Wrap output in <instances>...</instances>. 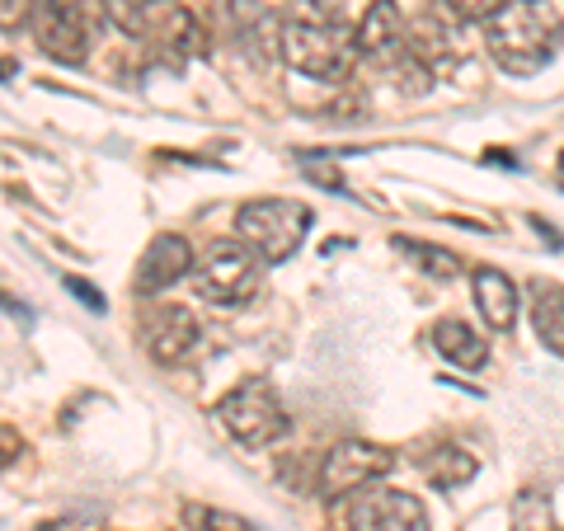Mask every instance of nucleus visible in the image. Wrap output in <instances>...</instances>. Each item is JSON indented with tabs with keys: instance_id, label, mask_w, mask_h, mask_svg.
Wrapping results in <instances>:
<instances>
[{
	"instance_id": "4be33fe9",
	"label": "nucleus",
	"mask_w": 564,
	"mask_h": 531,
	"mask_svg": "<svg viewBox=\"0 0 564 531\" xmlns=\"http://www.w3.org/2000/svg\"><path fill=\"white\" fill-rule=\"evenodd\" d=\"M66 292H70V296H80V306L104 311V292H99V288H90L85 278H66Z\"/></svg>"
},
{
	"instance_id": "f3484780",
	"label": "nucleus",
	"mask_w": 564,
	"mask_h": 531,
	"mask_svg": "<svg viewBox=\"0 0 564 531\" xmlns=\"http://www.w3.org/2000/svg\"><path fill=\"white\" fill-rule=\"evenodd\" d=\"M99 10H104V20L118 24L128 39H151V29L165 6H155V0H99Z\"/></svg>"
},
{
	"instance_id": "39448f33",
	"label": "nucleus",
	"mask_w": 564,
	"mask_h": 531,
	"mask_svg": "<svg viewBox=\"0 0 564 531\" xmlns=\"http://www.w3.org/2000/svg\"><path fill=\"white\" fill-rule=\"evenodd\" d=\"M212 414L240 447H273L278 437H288V410H282L278 391L263 377H250L236 391H226Z\"/></svg>"
},
{
	"instance_id": "1a4fd4ad",
	"label": "nucleus",
	"mask_w": 564,
	"mask_h": 531,
	"mask_svg": "<svg viewBox=\"0 0 564 531\" xmlns=\"http://www.w3.org/2000/svg\"><path fill=\"white\" fill-rule=\"evenodd\" d=\"M470 20H462L447 0H429L414 20H410V57L423 62L429 71H443L452 62H462V33Z\"/></svg>"
},
{
	"instance_id": "aec40b11",
	"label": "nucleus",
	"mask_w": 564,
	"mask_h": 531,
	"mask_svg": "<svg viewBox=\"0 0 564 531\" xmlns=\"http://www.w3.org/2000/svg\"><path fill=\"white\" fill-rule=\"evenodd\" d=\"M188 522L193 531H259L254 522L236 518V512H221V508H188Z\"/></svg>"
},
{
	"instance_id": "f8f14e48",
	"label": "nucleus",
	"mask_w": 564,
	"mask_h": 531,
	"mask_svg": "<svg viewBox=\"0 0 564 531\" xmlns=\"http://www.w3.org/2000/svg\"><path fill=\"white\" fill-rule=\"evenodd\" d=\"M193 273V250H188V240L184 236H155L147 245V254H141L137 263V273H132V288L137 296H155V292H170L180 278Z\"/></svg>"
},
{
	"instance_id": "4468645a",
	"label": "nucleus",
	"mask_w": 564,
	"mask_h": 531,
	"mask_svg": "<svg viewBox=\"0 0 564 531\" xmlns=\"http://www.w3.org/2000/svg\"><path fill=\"white\" fill-rule=\"evenodd\" d=\"M429 339L456 367H485V358H489V344L480 339V329H470L466 321H437L429 329Z\"/></svg>"
},
{
	"instance_id": "423d86ee",
	"label": "nucleus",
	"mask_w": 564,
	"mask_h": 531,
	"mask_svg": "<svg viewBox=\"0 0 564 531\" xmlns=\"http://www.w3.org/2000/svg\"><path fill=\"white\" fill-rule=\"evenodd\" d=\"M193 278H198L203 296L221 301V306H245L263 282V259L245 240H212L203 259H193Z\"/></svg>"
},
{
	"instance_id": "7ed1b4c3",
	"label": "nucleus",
	"mask_w": 564,
	"mask_h": 531,
	"mask_svg": "<svg viewBox=\"0 0 564 531\" xmlns=\"http://www.w3.org/2000/svg\"><path fill=\"white\" fill-rule=\"evenodd\" d=\"M236 231L263 263H282L302 250V240L311 231V207L296 198H254L240 207Z\"/></svg>"
},
{
	"instance_id": "6e6552de",
	"label": "nucleus",
	"mask_w": 564,
	"mask_h": 531,
	"mask_svg": "<svg viewBox=\"0 0 564 531\" xmlns=\"http://www.w3.org/2000/svg\"><path fill=\"white\" fill-rule=\"evenodd\" d=\"M348 531H429V508L410 489L367 485L348 503Z\"/></svg>"
},
{
	"instance_id": "0eeeda50",
	"label": "nucleus",
	"mask_w": 564,
	"mask_h": 531,
	"mask_svg": "<svg viewBox=\"0 0 564 531\" xmlns=\"http://www.w3.org/2000/svg\"><path fill=\"white\" fill-rule=\"evenodd\" d=\"M395 470V452L381 447V442H362V437H348L339 447L325 452L321 470H315V489L325 499H339V494H358L367 485H377L381 475Z\"/></svg>"
},
{
	"instance_id": "a878e982",
	"label": "nucleus",
	"mask_w": 564,
	"mask_h": 531,
	"mask_svg": "<svg viewBox=\"0 0 564 531\" xmlns=\"http://www.w3.org/2000/svg\"><path fill=\"white\" fill-rule=\"evenodd\" d=\"M14 71H20V66H14L10 57H0V80H6V76H14Z\"/></svg>"
},
{
	"instance_id": "2eb2a0df",
	"label": "nucleus",
	"mask_w": 564,
	"mask_h": 531,
	"mask_svg": "<svg viewBox=\"0 0 564 531\" xmlns=\"http://www.w3.org/2000/svg\"><path fill=\"white\" fill-rule=\"evenodd\" d=\"M532 325L536 339L564 358V288L560 282H532Z\"/></svg>"
},
{
	"instance_id": "20e7f679",
	"label": "nucleus",
	"mask_w": 564,
	"mask_h": 531,
	"mask_svg": "<svg viewBox=\"0 0 564 531\" xmlns=\"http://www.w3.org/2000/svg\"><path fill=\"white\" fill-rule=\"evenodd\" d=\"M29 33L39 39V47L47 52L52 62L62 66H80L95 47V33H99V14H90L85 0H29V14H24Z\"/></svg>"
},
{
	"instance_id": "dca6fc26",
	"label": "nucleus",
	"mask_w": 564,
	"mask_h": 531,
	"mask_svg": "<svg viewBox=\"0 0 564 531\" xmlns=\"http://www.w3.org/2000/svg\"><path fill=\"white\" fill-rule=\"evenodd\" d=\"M419 470L429 475V480L437 485V489H462V485H470L475 480V470H480V462L466 452V447H433L429 456L419 462Z\"/></svg>"
},
{
	"instance_id": "f03ea898",
	"label": "nucleus",
	"mask_w": 564,
	"mask_h": 531,
	"mask_svg": "<svg viewBox=\"0 0 564 531\" xmlns=\"http://www.w3.org/2000/svg\"><path fill=\"white\" fill-rule=\"evenodd\" d=\"M485 47L508 76H536L555 62L564 43V20L551 0H503L485 14Z\"/></svg>"
},
{
	"instance_id": "9d476101",
	"label": "nucleus",
	"mask_w": 564,
	"mask_h": 531,
	"mask_svg": "<svg viewBox=\"0 0 564 531\" xmlns=\"http://www.w3.org/2000/svg\"><path fill=\"white\" fill-rule=\"evenodd\" d=\"M198 344V321H193L188 306H174V301H161L141 315V348L151 353V362H180L184 353Z\"/></svg>"
},
{
	"instance_id": "9b49d317",
	"label": "nucleus",
	"mask_w": 564,
	"mask_h": 531,
	"mask_svg": "<svg viewBox=\"0 0 564 531\" xmlns=\"http://www.w3.org/2000/svg\"><path fill=\"white\" fill-rule=\"evenodd\" d=\"M358 52L377 66H400L410 57V20L400 14L395 0H372V10L358 24Z\"/></svg>"
},
{
	"instance_id": "6ab92c4d",
	"label": "nucleus",
	"mask_w": 564,
	"mask_h": 531,
	"mask_svg": "<svg viewBox=\"0 0 564 531\" xmlns=\"http://www.w3.org/2000/svg\"><path fill=\"white\" fill-rule=\"evenodd\" d=\"M513 531H555L551 499L541 489H522L513 499Z\"/></svg>"
},
{
	"instance_id": "ddd939ff",
	"label": "nucleus",
	"mask_w": 564,
	"mask_h": 531,
	"mask_svg": "<svg viewBox=\"0 0 564 531\" xmlns=\"http://www.w3.org/2000/svg\"><path fill=\"white\" fill-rule=\"evenodd\" d=\"M475 306H480L485 315V325L489 329H513L518 325V288H513V278L499 273V269H475Z\"/></svg>"
},
{
	"instance_id": "cd10ccee",
	"label": "nucleus",
	"mask_w": 564,
	"mask_h": 531,
	"mask_svg": "<svg viewBox=\"0 0 564 531\" xmlns=\"http://www.w3.org/2000/svg\"><path fill=\"white\" fill-rule=\"evenodd\" d=\"M155 6H180V0H155Z\"/></svg>"
},
{
	"instance_id": "a211bd4d",
	"label": "nucleus",
	"mask_w": 564,
	"mask_h": 531,
	"mask_svg": "<svg viewBox=\"0 0 564 531\" xmlns=\"http://www.w3.org/2000/svg\"><path fill=\"white\" fill-rule=\"evenodd\" d=\"M395 250L404 254V259H414L423 273H433V278H456L462 273V259H456L452 250H437V245H423V240H395Z\"/></svg>"
},
{
	"instance_id": "f257e3e1",
	"label": "nucleus",
	"mask_w": 564,
	"mask_h": 531,
	"mask_svg": "<svg viewBox=\"0 0 564 531\" xmlns=\"http://www.w3.org/2000/svg\"><path fill=\"white\" fill-rule=\"evenodd\" d=\"M278 57L311 80L339 85L352 76V66H358V29L339 20L329 6L296 0L278 29Z\"/></svg>"
},
{
	"instance_id": "b1692460",
	"label": "nucleus",
	"mask_w": 564,
	"mask_h": 531,
	"mask_svg": "<svg viewBox=\"0 0 564 531\" xmlns=\"http://www.w3.org/2000/svg\"><path fill=\"white\" fill-rule=\"evenodd\" d=\"M20 452H24V437L14 433V429H6V423H0V466H10Z\"/></svg>"
},
{
	"instance_id": "bb28decb",
	"label": "nucleus",
	"mask_w": 564,
	"mask_h": 531,
	"mask_svg": "<svg viewBox=\"0 0 564 531\" xmlns=\"http://www.w3.org/2000/svg\"><path fill=\"white\" fill-rule=\"evenodd\" d=\"M555 180H560V188H564V151H560V165H555Z\"/></svg>"
},
{
	"instance_id": "393cba45",
	"label": "nucleus",
	"mask_w": 564,
	"mask_h": 531,
	"mask_svg": "<svg viewBox=\"0 0 564 531\" xmlns=\"http://www.w3.org/2000/svg\"><path fill=\"white\" fill-rule=\"evenodd\" d=\"M29 14V0H0V29H14Z\"/></svg>"
},
{
	"instance_id": "5701e85b",
	"label": "nucleus",
	"mask_w": 564,
	"mask_h": 531,
	"mask_svg": "<svg viewBox=\"0 0 564 531\" xmlns=\"http://www.w3.org/2000/svg\"><path fill=\"white\" fill-rule=\"evenodd\" d=\"M447 6L462 14V20H485L494 6H503V0H447Z\"/></svg>"
},
{
	"instance_id": "412c9836",
	"label": "nucleus",
	"mask_w": 564,
	"mask_h": 531,
	"mask_svg": "<svg viewBox=\"0 0 564 531\" xmlns=\"http://www.w3.org/2000/svg\"><path fill=\"white\" fill-rule=\"evenodd\" d=\"M302 170L311 174V180H321V184H329L334 193H348V184H344V174H339V165H334V161H311V155H306V161H302Z\"/></svg>"
}]
</instances>
